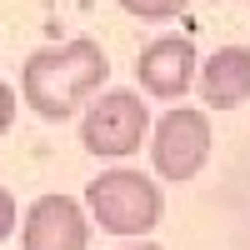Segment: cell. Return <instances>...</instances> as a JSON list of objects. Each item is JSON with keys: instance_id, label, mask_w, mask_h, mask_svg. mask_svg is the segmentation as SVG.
<instances>
[{"instance_id": "obj_4", "label": "cell", "mask_w": 250, "mask_h": 250, "mask_svg": "<svg viewBox=\"0 0 250 250\" xmlns=\"http://www.w3.org/2000/svg\"><path fill=\"white\" fill-rule=\"evenodd\" d=\"M150 160H155V175L160 180H195L200 165L210 160V115L190 110V105H175L155 125V140H150Z\"/></svg>"}, {"instance_id": "obj_3", "label": "cell", "mask_w": 250, "mask_h": 250, "mask_svg": "<svg viewBox=\"0 0 250 250\" xmlns=\"http://www.w3.org/2000/svg\"><path fill=\"white\" fill-rule=\"evenodd\" d=\"M145 130H150V110L140 105L135 90H105L90 100L85 120H80V145L100 160H125L140 150Z\"/></svg>"}, {"instance_id": "obj_2", "label": "cell", "mask_w": 250, "mask_h": 250, "mask_svg": "<svg viewBox=\"0 0 250 250\" xmlns=\"http://www.w3.org/2000/svg\"><path fill=\"white\" fill-rule=\"evenodd\" d=\"M85 205H90L95 225L110 230V235H150L160 225L165 195L140 170H105L85 185Z\"/></svg>"}, {"instance_id": "obj_5", "label": "cell", "mask_w": 250, "mask_h": 250, "mask_svg": "<svg viewBox=\"0 0 250 250\" xmlns=\"http://www.w3.org/2000/svg\"><path fill=\"white\" fill-rule=\"evenodd\" d=\"M20 245L25 250H85L90 245V220L70 195H40L25 225H20Z\"/></svg>"}, {"instance_id": "obj_11", "label": "cell", "mask_w": 250, "mask_h": 250, "mask_svg": "<svg viewBox=\"0 0 250 250\" xmlns=\"http://www.w3.org/2000/svg\"><path fill=\"white\" fill-rule=\"evenodd\" d=\"M120 250H160V245H150V240H135V245H120Z\"/></svg>"}, {"instance_id": "obj_10", "label": "cell", "mask_w": 250, "mask_h": 250, "mask_svg": "<svg viewBox=\"0 0 250 250\" xmlns=\"http://www.w3.org/2000/svg\"><path fill=\"white\" fill-rule=\"evenodd\" d=\"M10 125H15V90L0 80V135H5Z\"/></svg>"}, {"instance_id": "obj_7", "label": "cell", "mask_w": 250, "mask_h": 250, "mask_svg": "<svg viewBox=\"0 0 250 250\" xmlns=\"http://www.w3.org/2000/svg\"><path fill=\"white\" fill-rule=\"evenodd\" d=\"M200 95L215 110H235L250 100V50L245 45H220L200 65Z\"/></svg>"}, {"instance_id": "obj_9", "label": "cell", "mask_w": 250, "mask_h": 250, "mask_svg": "<svg viewBox=\"0 0 250 250\" xmlns=\"http://www.w3.org/2000/svg\"><path fill=\"white\" fill-rule=\"evenodd\" d=\"M15 220H20V205H15V195L0 185V240H10L15 235Z\"/></svg>"}, {"instance_id": "obj_6", "label": "cell", "mask_w": 250, "mask_h": 250, "mask_svg": "<svg viewBox=\"0 0 250 250\" xmlns=\"http://www.w3.org/2000/svg\"><path fill=\"white\" fill-rule=\"evenodd\" d=\"M195 65H200L195 45L185 35H160V40H150V45L140 50L135 80H140V90L155 95V100H180L195 85Z\"/></svg>"}, {"instance_id": "obj_1", "label": "cell", "mask_w": 250, "mask_h": 250, "mask_svg": "<svg viewBox=\"0 0 250 250\" xmlns=\"http://www.w3.org/2000/svg\"><path fill=\"white\" fill-rule=\"evenodd\" d=\"M105 75H110L105 50H100L95 40L75 35L65 45H45V50H35L25 60V70H20V95H25V105L40 120H65L105 85Z\"/></svg>"}, {"instance_id": "obj_8", "label": "cell", "mask_w": 250, "mask_h": 250, "mask_svg": "<svg viewBox=\"0 0 250 250\" xmlns=\"http://www.w3.org/2000/svg\"><path fill=\"white\" fill-rule=\"evenodd\" d=\"M130 15H140V20H170V15H180L190 0H120Z\"/></svg>"}]
</instances>
